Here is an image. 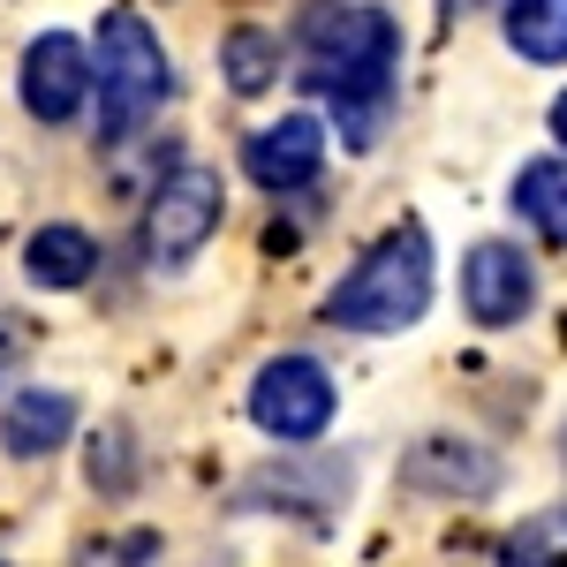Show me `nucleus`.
Returning a JSON list of instances; mask_svg holds the SVG:
<instances>
[{
	"mask_svg": "<svg viewBox=\"0 0 567 567\" xmlns=\"http://www.w3.org/2000/svg\"><path fill=\"white\" fill-rule=\"evenodd\" d=\"M91 84H99V136L106 144H130L175 91L167 69V45L159 31L136 16V8H106L99 16V53H91Z\"/></svg>",
	"mask_w": 567,
	"mask_h": 567,
	"instance_id": "f03ea898",
	"label": "nucleus"
},
{
	"mask_svg": "<svg viewBox=\"0 0 567 567\" xmlns=\"http://www.w3.org/2000/svg\"><path fill=\"white\" fill-rule=\"evenodd\" d=\"M227 219V189L213 167H175L144 205V258L152 265H189Z\"/></svg>",
	"mask_w": 567,
	"mask_h": 567,
	"instance_id": "20e7f679",
	"label": "nucleus"
},
{
	"mask_svg": "<svg viewBox=\"0 0 567 567\" xmlns=\"http://www.w3.org/2000/svg\"><path fill=\"white\" fill-rule=\"evenodd\" d=\"M296 53H303V84L333 99L349 144H371L401 69V31L363 0H310L296 23Z\"/></svg>",
	"mask_w": 567,
	"mask_h": 567,
	"instance_id": "f257e3e1",
	"label": "nucleus"
},
{
	"mask_svg": "<svg viewBox=\"0 0 567 567\" xmlns=\"http://www.w3.org/2000/svg\"><path fill=\"white\" fill-rule=\"evenodd\" d=\"M507 560H523V567H537V560H567V507H545V515H529V523L507 537Z\"/></svg>",
	"mask_w": 567,
	"mask_h": 567,
	"instance_id": "2eb2a0df",
	"label": "nucleus"
},
{
	"mask_svg": "<svg viewBox=\"0 0 567 567\" xmlns=\"http://www.w3.org/2000/svg\"><path fill=\"white\" fill-rule=\"evenodd\" d=\"M507 45L523 61H567V0H515L507 8Z\"/></svg>",
	"mask_w": 567,
	"mask_h": 567,
	"instance_id": "f8f14e48",
	"label": "nucleus"
},
{
	"mask_svg": "<svg viewBox=\"0 0 567 567\" xmlns=\"http://www.w3.org/2000/svg\"><path fill=\"white\" fill-rule=\"evenodd\" d=\"M462 303L477 326H523L529 303H537V272H529L523 250H507V243H477L470 265H462Z\"/></svg>",
	"mask_w": 567,
	"mask_h": 567,
	"instance_id": "423d86ee",
	"label": "nucleus"
},
{
	"mask_svg": "<svg viewBox=\"0 0 567 567\" xmlns=\"http://www.w3.org/2000/svg\"><path fill=\"white\" fill-rule=\"evenodd\" d=\"M424 303H432V243H424V227H393L386 243H371V258L326 296V326L401 333V326L424 318Z\"/></svg>",
	"mask_w": 567,
	"mask_h": 567,
	"instance_id": "7ed1b4c3",
	"label": "nucleus"
},
{
	"mask_svg": "<svg viewBox=\"0 0 567 567\" xmlns=\"http://www.w3.org/2000/svg\"><path fill=\"white\" fill-rule=\"evenodd\" d=\"M515 213L545 243H567V159H529L523 175H515Z\"/></svg>",
	"mask_w": 567,
	"mask_h": 567,
	"instance_id": "9b49d317",
	"label": "nucleus"
},
{
	"mask_svg": "<svg viewBox=\"0 0 567 567\" xmlns=\"http://www.w3.org/2000/svg\"><path fill=\"white\" fill-rule=\"evenodd\" d=\"M219 76L243 91V99H258V91L280 76V39H265V31H227V45H219Z\"/></svg>",
	"mask_w": 567,
	"mask_h": 567,
	"instance_id": "ddd939ff",
	"label": "nucleus"
},
{
	"mask_svg": "<svg viewBox=\"0 0 567 567\" xmlns=\"http://www.w3.org/2000/svg\"><path fill=\"white\" fill-rule=\"evenodd\" d=\"M84 477L99 484V492H130V484H136V439H130V424H106V432L91 439Z\"/></svg>",
	"mask_w": 567,
	"mask_h": 567,
	"instance_id": "4468645a",
	"label": "nucleus"
},
{
	"mask_svg": "<svg viewBox=\"0 0 567 567\" xmlns=\"http://www.w3.org/2000/svg\"><path fill=\"white\" fill-rule=\"evenodd\" d=\"M243 167H250V182L272 189V197L310 189L318 167H326V130H318L310 114H280V122H265V130L243 144Z\"/></svg>",
	"mask_w": 567,
	"mask_h": 567,
	"instance_id": "6e6552de",
	"label": "nucleus"
},
{
	"mask_svg": "<svg viewBox=\"0 0 567 567\" xmlns=\"http://www.w3.org/2000/svg\"><path fill=\"white\" fill-rule=\"evenodd\" d=\"M91 99V53L69 31H45L31 39L23 53V106L39 114V122H76Z\"/></svg>",
	"mask_w": 567,
	"mask_h": 567,
	"instance_id": "0eeeda50",
	"label": "nucleus"
},
{
	"mask_svg": "<svg viewBox=\"0 0 567 567\" xmlns=\"http://www.w3.org/2000/svg\"><path fill=\"white\" fill-rule=\"evenodd\" d=\"M69 439H76V393L23 386L8 409H0V446H8L16 462H45V454L69 446Z\"/></svg>",
	"mask_w": 567,
	"mask_h": 567,
	"instance_id": "1a4fd4ad",
	"label": "nucleus"
},
{
	"mask_svg": "<svg viewBox=\"0 0 567 567\" xmlns=\"http://www.w3.org/2000/svg\"><path fill=\"white\" fill-rule=\"evenodd\" d=\"M553 136H560V144H567V91H560V99H553Z\"/></svg>",
	"mask_w": 567,
	"mask_h": 567,
	"instance_id": "f3484780",
	"label": "nucleus"
},
{
	"mask_svg": "<svg viewBox=\"0 0 567 567\" xmlns=\"http://www.w3.org/2000/svg\"><path fill=\"white\" fill-rule=\"evenodd\" d=\"M8 371H16V333L0 326V379H8Z\"/></svg>",
	"mask_w": 567,
	"mask_h": 567,
	"instance_id": "dca6fc26",
	"label": "nucleus"
},
{
	"mask_svg": "<svg viewBox=\"0 0 567 567\" xmlns=\"http://www.w3.org/2000/svg\"><path fill=\"white\" fill-rule=\"evenodd\" d=\"M454 8H462V0H454Z\"/></svg>",
	"mask_w": 567,
	"mask_h": 567,
	"instance_id": "a211bd4d",
	"label": "nucleus"
},
{
	"mask_svg": "<svg viewBox=\"0 0 567 567\" xmlns=\"http://www.w3.org/2000/svg\"><path fill=\"white\" fill-rule=\"evenodd\" d=\"M250 424L280 446H310V439L333 424V379L326 363L310 355H272L258 379H250Z\"/></svg>",
	"mask_w": 567,
	"mask_h": 567,
	"instance_id": "39448f33",
	"label": "nucleus"
},
{
	"mask_svg": "<svg viewBox=\"0 0 567 567\" xmlns=\"http://www.w3.org/2000/svg\"><path fill=\"white\" fill-rule=\"evenodd\" d=\"M23 272H31V288H53V296H69V288H84L91 272H99V243H91L84 227H39L31 243H23Z\"/></svg>",
	"mask_w": 567,
	"mask_h": 567,
	"instance_id": "9d476101",
	"label": "nucleus"
}]
</instances>
